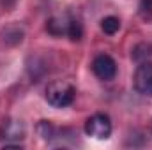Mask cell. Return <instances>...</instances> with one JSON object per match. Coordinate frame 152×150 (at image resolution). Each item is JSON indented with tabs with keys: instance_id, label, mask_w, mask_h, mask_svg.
<instances>
[{
	"instance_id": "cell-7",
	"label": "cell",
	"mask_w": 152,
	"mask_h": 150,
	"mask_svg": "<svg viewBox=\"0 0 152 150\" xmlns=\"http://www.w3.org/2000/svg\"><path fill=\"white\" fill-rule=\"evenodd\" d=\"M36 131H37V134L41 136L42 141H46V143L51 145L53 140H55V136H57L58 127H55L51 120H39L37 125H36Z\"/></svg>"
},
{
	"instance_id": "cell-12",
	"label": "cell",
	"mask_w": 152,
	"mask_h": 150,
	"mask_svg": "<svg viewBox=\"0 0 152 150\" xmlns=\"http://www.w3.org/2000/svg\"><path fill=\"white\" fill-rule=\"evenodd\" d=\"M140 12L147 18L149 12H152V0H140Z\"/></svg>"
},
{
	"instance_id": "cell-1",
	"label": "cell",
	"mask_w": 152,
	"mask_h": 150,
	"mask_svg": "<svg viewBox=\"0 0 152 150\" xmlns=\"http://www.w3.org/2000/svg\"><path fill=\"white\" fill-rule=\"evenodd\" d=\"M76 88L66 79H55L46 87V101L53 108H67L73 104Z\"/></svg>"
},
{
	"instance_id": "cell-5",
	"label": "cell",
	"mask_w": 152,
	"mask_h": 150,
	"mask_svg": "<svg viewBox=\"0 0 152 150\" xmlns=\"http://www.w3.org/2000/svg\"><path fill=\"white\" fill-rule=\"evenodd\" d=\"M71 18L67 14H58V16H51L46 21V32L53 37H62L67 36V28H69Z\"/></svg>"
},
{
	"instance_id": "cell-2",
	"label": "cell",
	"mask_w": 152,
	"mask_h": 150,
	"mask_svg": "<svg viewBox=\"0 0 152 150\" xmlns=\"http://www.w3.org/2000/svg\"><path fill=\"white\" fill-rule=\"evenodd\" d=\"M112 120L106 113H94L85 122V133L96 140H108L112 136Z\"/></svg>"
},
{
	"instance_id": "cell-8",
	"label": "cell",
	"mask_w": 152,
	"mask_h": 150,
	"mask_svg": "<svg viewBox=\"0 0 152 150\" xmlns=\"http://www.w3.org/2000/svg\"><path fill=\"white\" fill-rule=\"evenodd\" d=\"M2 41L5 42V44H9V46H16V44H20L21 41H23V28H20L18 25H9V27H5L4 30H2Z\"/></svg>"
},
{
	"instance_id": "cell-11",
	"label": "cell",
	"mask_w": 152,
	"mask_h": 150,
	"mask_svg": "<svg viewBox=\"0 0 152 150\" xmlns=\"http://www.w3.org/2000/svg\"><path fill=\"white\" fill-rule=\"evenodd\" d=\"M67 37L71 39L73 42H78V41H81V37H83V25L78 20H75V18H71L69 28H67Z\"/></svg>"
},
{
	"instance_id": "cell-4",
	"label": "cell",
	"mask_w": 152,
	"mask_h": 150,
	"mask_svg": "<svg viewBox=\"0 0 152 150\" xmlns=\"http://www.w3.org/2000/svg\"><path fill=\"white\" fill-rule=\"evenodd\" d=\"M92 73L103 81H112L117 76V62L110 55L101 53L92 60Z\"/></svg>"
},
{
	"instance_id": "cell-9",
	"label": "cell",
	"mask_w": 152,
	"mask_h": 150,
	"mask_svg": "<svg viewBox=\"0 0 152 150\" xmlns=\"http://www.w3.org/2000/svg\"><path fill=\"white\" fill-rule=\"evenodd\" d=\"M101 30L106 36H115L120 30V20L117 16H106L101 20Z\"/></svg>"
},
{
	"instance_id": "cell-10",
	"label": "cell",
	"mask_w": 152,
	"mask_h": 150,
	"mask_svg": "<svg viewBox=\"0 0 152 150\" xmlns=\"http://www.w3.org/2000/svg\"><path fill=\"white\" fill-rule=\"evenodd\" d=\"M151 55H152V46L147 44V42H142V44L134 46V50H133V53H131V57H133L136 62H145Z\"/></svg>"
},
{
	"instance_id": "cell-6",
	"label": "cell",
	"mask_w": 152,
	"mask_h": 150,
	"mask_svg": "<svg viewBox=\"0 0 152 150\" xmlns=\"http://www.w3.org/2000/svg\"><path fill=\"white\" fill-rule=\"evenodd\" d=\"M2 134L5 138V143H18L20 140L25 138V125L21 124V120H7L4 124V129H2Z\"/></svg>"
},
{
	"instance_id": "cell-3",
	"label": "cell",
	"mask_w": 152,
	"mask_h": 150,
	"mask_svg": "<svg viewBox=\"0 0 152 150\" xmlns=\"http://www.w3.org/2000/svg\"><path fill=\"white\" fill-rule=\"evenodd\" d=\"M133 83L138 94L152 97V62L149 60L140 62V66L136 67L134 78H133Z\"/></svg>"
}]
</instances>
